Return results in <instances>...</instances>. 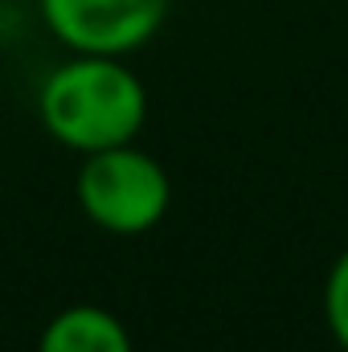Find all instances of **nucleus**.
Segmentation results:
<instances>
[{"label":"nucleus","instance_id":"obj_1","mask_svg":"<svg viewBox=\"0 0 348 352\" xmlns=\"http://www.w3.org/2000/svg\"><path fill=\"white\" fill-rule=\"evenodd\" d=\"M37 119L54 144L78 156L135 144L148 123V87L127 58L70 54L37 90Z\"/></svg>","mask_w":348,"mask_h":352},{"label":"nucleus","instance_id":"obj_2","mask_svg":"<svg viewBox=\"0 0 348 352\" xmlns=\"http://www.w3.org/2000/svg\"><path fill=\"white\" fill-rule=\"evenodd\" d=\"M74 197L90 226L115 238H135L168 217L173 176L152 152L135 144H119L83 156Z\"/></svg>","mask_w":348,"mask_h":352},{"label":"nucleus","instance_id":"obj_3","mask_svg":"<svg viewBox=\"0 0 348 352\" xmlns=\"http://www.w3.org/2000/svg\"><path fill=\"white\" fill-rule=\"evenodd\" d=\"M37 8L58 45L107 58H131L168 16V0H37Z\"/></svg>","mask_w":348,"mask_h":352},{"label":"nucleus","instance_id":"obj_4","mask_svg":"<svg viewBox=\"0 0 348 352\" xmlns=\"http://www.w3.org/2000/svg\"><path fill=\"white\" fill-rule=\"evenodd\" d=\"M37 352H135L127 324L98 303H70L37 336Z\"/></svg>","mask_w":348,"mask_h":352},{"label":"nucleus","instance_id":"obj_5","mask_svg":"<svg viewBox=\"0 0 348 352\" xmlns=\"http://www.w3.org/2000/svg\"><path fill=\"white\" fill-rule=\"evenodd\" d=\"M324 324L336 340V349L348 352V246L336 254L324 278Z\"/></svg>","mask_w":348,"mask_h":352}]
</instances>
